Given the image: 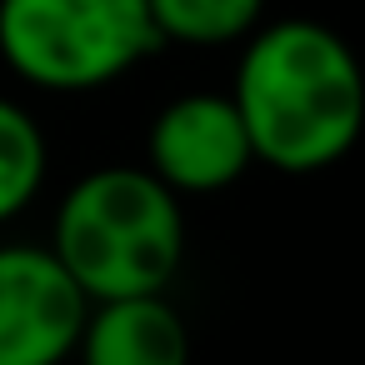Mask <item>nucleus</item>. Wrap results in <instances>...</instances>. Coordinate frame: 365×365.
Instances as JSON below:
<instances>
[{
	"label": "nucleus",
	"instance_id": "obj_1",
	"mask_svg": "<svg viewBox=\"0 0 365 365\" xmlns=\"http://www.w3.org/2000/svg\"><path fill=\"white\" fill-rule=\"evenodd\" d=\"M230 106L255 165L320 175L340 165L365 130V76L340 31L290 16L245 36Z\"/></svg>",
	"mask_w": 365,
	"mask_h": 365
},
{
	"label": "nucleus",
	"instance_id": "obj_2",
	"mask_svg": "<svg viewBox=\"0 0 365 365\" xmlns=\"http://www.w3.org/2000/svg\"><path fill=\"white\" fill-rule=\"evenodd\" d=\"M46 250L91 305L165 295L185 260L180 195H170L145 165H101L61 195Z\"/></svg>",
	"mask_w": 365,
	"mask_h": 365
},
{
	"label": "nucleus",
	"instance_id": "obj_3",
	"mask_svg": "<svg viewBox=\"0 0 365 365\" xmlns=\"http://www.w3.org/2000/svg\"><path fill=\"white\" fill-rule=\"evenodd\" d=\"M160 51L145 0H0V61L51 96L115 86Z\"/></svg>",
	"mask_w": 365,
	"mask_h": 365
},
{
	"label": "nucleus",
	"instance_id": "obj_4",
	"mask_svg": "<svg viewBox=\"0 0 365 365\" xmlns=\"http://www.w3.org/2000/svg\"><path fill=\"white\" fill-rule=\"evenodd\" d=\"M91 300L46 245H0V365H66Z\"/></svg>",
	"mask_w": 365,
	"mask_h": 365
},
{
	"label": "nucleus",
	"instance_id": "obj_5",
	"mask_svg": "<svg viewBox=\"0 0 365 365\" xmlns=\"http://www.w3.org/2000/svg\"><path fill=\"white\" fill-rule=\"evenodd\" d=\"M255 165L245 125L230 96L185 91L165 101L145 130V170L170 195H215L230 190Z\"/></svg>",
	"mask_w": 365,
	"mask_h": 365
},
{
	"label": "nucleus",
	"instance_id": "obj_6",
	"mask_svg": "<svg viewBox=\"0 0 365 365\" xmlns=\"http://www.w3.org/2000/svg\"><path fill=\"white\" fill-rule=\"evenodd\" d=\"M71 360L81 365H190V330L165 295L96 300L86 310Z\"/></svg>",
	"mask_w": 365,
	"mask_h": 365
},
{
	"label": "nucleus",
	"instance_id": "obj_7",
	"mask_svg": "<svg viewBox=\"0 0 365 365\" xmlns=\"http://www.w3.org/2000/svg\"><path fill=\"white\" fill-rule=\"evenodd\" d=\"M155 36L165 46L215 51L245 41L255 26H265V0H145Z\"/></svg>",
	"mask_w": 365,
	"mask_h": 365
},
{
	"label": "nucleus",
	"instance_id": "obj_8",
	"mask_svg": "<svg viewBox=\"0 0 365 365\" xmlns=\"http://www.w3.org/2000/svg\"><path fill=\"white\" fill-rule=\"evenodd\" d=\"M46 160H51V145L36 115L0 96V225L36 205L46 185Z\"/></svg>",
	"mask_w": 365,
	"mask_h": 365
}]
</instances>
